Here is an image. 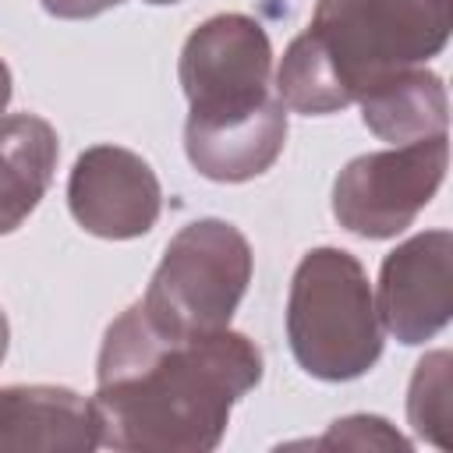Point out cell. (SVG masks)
Returning <instances> with one entry per match:
<instances>
[{"instance_id": "5", "label": "cell", "mask_w": 453, "mask_h": 453, "mask_svg": "<svg viewBox=\"0 0 453 453\" xmlns=\"http://www.w3.org/2000/svg\"><path fill=\"white\" fill-rule=\"evenodd\" d=\"M251 269V244L234 223L219 216L191 219L163 248L138 308L156 329L173 336L219 333L244 301Z\"/></svg>"}, {"instance_id": "3", "label": "cell", "mask_w": 453, "mask_h": 453, "mask_svg": "<svg viewBox=\"0 0 453 453\" xmlns=\"http://www.w3.org/2000/svg\"><path fill=\"white\" fill-rule=\"evenodd\" d=\"M453 0H315L311 21L276 67L287 110L326 117L386 78L425 67L449 42Z\"/></svg>"}, {"instance_id": "16", "label": "cell", "mask_w": 453, "mask_h": 453, "mask_svg": "<svg viewBox=\"0 0 453 453\" xmlns=\"http://www.w3.org/2000/svg\"><path fill=\"white\" fill-rule=\"evenodd\" d=\"M7 347H11V326H7V315L0 308V361L7 357Z\"/></svg>"}, {"instance_id": "11", "label": "cell", "mask_w": 453, "mask_h": 453, "mask_svg": "<svg viewBox=\"0 0 453 453\" xmlns=\"http://www.w3.org/2000/svg\"><path fill=\"white\" fill-rule=\"evenodd\" d=\"M357 106H361V124L375 138L393 145L446 134V120H449L446 85L428 67H411L386 78L382 85L365 92Z\"/></svg>"}, {"instance_id": "13", "label": "cell", "mask_w": 453, "mask_h": 453, "mask_svg": "<svg viewBox=\"0 0 453 453\" xmlns=\"http://www.w3.org/2000/svg\"><path fill=\"white\" fill-rule=\"evenodd\" d=\"M308 446H350V449H411V439H403L386 418L379 414H347L329 425L326 435L311 439Z\"/></svg>"}, {"instance_id": "1", "label": "cell", "mask_w": 453, "mask_h": 453, "mask_svg": "<svg viewBox=\"0 0 453 453\" xmlns=\"http://www.w3.org/2000/svg\"><path fill=\"white\" fill-rule=\"evenodd\" d=\"M262 350L237 329L173 336L138 301L103 333L96 357L99 446L120 453H209L230 411L262 382Z\"/></svg>"}, {"instance_id": "10", "label": "cell", "mask_w": 453, "mask_h": 453, "mask_svg": "<svg viewBox=\"0 0 453 453\" xmlns=\"http://www.w3.org/2000/svg\"><path fill=\"white\" fill-rule=\"evenodd\" d=\"M60 159L57 127L39 113L0 117V237L14 234L50 191Z\"/></svg>"}, {"instance_id": "7", "label": "cell", "mask_w": 453, "mask_h": 453, "mask_svg": "<svg viewBox=\"0 0 453 453\" xmlns=\"http://www.w3.org/2000/svg\"><path fill=\"white\" fill-rule=\"evenodd\" d=\"M74 223L103 241H131L156 226L163 188L156 170L124 145H88L67 177Z\"/></svg>"}, {"instance_id": "6", "label": "cell", "mask_w": 453, "mask_h": 453, "mask_svg": "<svg viewBox=\"0 0 453 453\" xmlns=\"http://www.w3.org/2000/svg\"><path fill=\"white\" fill-rule=\"evenodd\" d=\"M449 166V138L432 134L407 145L361 152L333 180V216L365 241L403 234L435 198Z\"/></svg>"}, {"instance_id": "8", "label": "cell", "mask_w": 453, "mask_h": 453, "mask_svg": "<svg viewBox=\"0 0 453 453\" xmlns=\"http://www.w3.org/2000/svg\"><path fill=\"white\" fill-rule=\"evenodd\" d=\"M375 311L403 347L439 336L453 315V234L421 230L396 244L379 269Z\"/></svg>"}, {"instance_id": "15", "label": "cell", "mask_w": 453, "mask_h": 453, "mask_svg": "<svg viewBox=\"0 0 453 453\" xmlns=\"http://www.w3.org/2000/svg\"><path fill=\"white\" fill-rule=\"evenodd\" d=\"M11 96H14V78H11V67H7V64H4V57H0V117L7 113Z\"/></svg>"}, {"instance_id": "14", "label": "cell", "mask_w": 453, "mask_h": 453, "mask_svg": "<svg viewBox=\"0 0 453 453\" xmlns=\"http://www.w3.org/2000/svg\"><path fill=\"white\" fill-rule=\"evenodd\" d=\"M46 14L53 18H64V21H81V18H96L124 0H39ZM145 4H156V7H166V4H180V0H145Z\"/></svg>"}, {"instance_id": "4", "label": "cell", "mask_w": 453, "mask_h": 453, "mask_svg": "<svg viewBox=\"0 0 453 453\" xmlns=\"http://www.w3.org/2000/svg\"><path fill=\"white\" fill-rule=\"evenodd\" d=\"M287 340L294 361L322 382H350L375 368L382 322L365 265L333 244L301 255L287 294Z\"/></svg>"}, {"instance_id": "2", "label": "cell", "mask_w": 453, "mask_h": 453, "mask_svg": "<svg viewBox=\"0 0 453 453\" xmlns=\"http://www.w3.org/2000/svg\"><path fill=\"white\" fill-rule=\"evenodd\" d=\"M188 99L184 156L216 184L262 177L287 145V106L273 85V42L251 14H212L180 46Z\"/></svg>"}, {"instance_id": "9", "label": "cell", "mask_w": 453, "mask_h": 453, "mask_svg": "<svg viewBox=\"0 0 453 453\" xmlns=\"http://www.w3.org/2000/svg\"><path fill=\"white\" fill-rule=\"evenodd\" d=\"M99 446L92 396L67 386H0V453H88Z\"/></svg>"}, {"instance_id": "12", "label": "cell", "mask_w": 453, "mask_h": 453, "mask_svg": "<svg viewBox=\"0 0 453 453\" xmlns=\"http://www.w3.org/2000/svg\"><path fill=\"white\" fill-rule=\"evenodd\" d=\"M407 421L418 439L435 449H449L453 439V354L428 350L411 375L407 386Z\"/></svg>"}]
</instances>
